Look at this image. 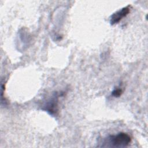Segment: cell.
I'll use <instances>...</instances> for the list:
<instances>
[{
    "label": "cell",
    "instance_id": "obj_1",
    "mask_svg": "<svg viewBox=\"0 0 148 148\" xmlns=\"http://www.w3.org/2000/svg\"><path fill=\"white\" fill-rule=\"evenodd\" d=\"M131 142V136L127 133L120 132L116 135L109 136L106 139V142L109 147H124L128 146Z\"/></svg>",
    "mask_w": 148,
    "mask_h": 148
},
{
    "label": "cell",
    "instance_id": "obj_2",
    "mask_svg": "<svg viewBox=\"0 0 148 148\" xmlns=\"http://www.w3.org/2000/svg\"><path fill=\"white\" fill-rule=\"evenodd\" d=\"M131 10V6L128 5L113 13L110 18V23L114 25L119 23L124 17H125Z\"/></svg>",
    "mask_w": 148,
    "mask_h": 148
},
{
    "label": "cell",
    "instance_id": "obj_3",
    "mask_svg": "<svg viewBox=\"0 0 148 148\" xmlns=\"http://www.w3.org/2000/svg\"><path fill=\"white\" fill-rule=\"evenodd\" d=\"M58 97L57 93H56L45 104V110L49 112L50 114L55 115L58 110Z\"/></svg>",
    "mask_w": 148,
    "mask_h": 148
},
{
    "label": "cell",
    "instance_id": "obj_4",
    "mask_svg": "<svg viewBox=\"0 0 148 148\" xmlns=\"http://www.w3.org/2000/svg\"><path fill=\"white\" fill-rule=\"evenodd\" d=\"M122 93H123V90L121 88H116L112 91V94L113 96L115 97H119L121 95Z\"/></svg>",
    "mask_w": 148,
    "mask_h": 148
}]
</instances>
